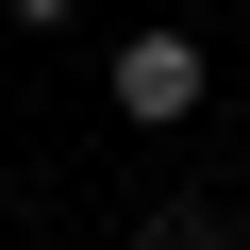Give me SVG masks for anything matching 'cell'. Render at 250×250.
<instances>
[{
    "instance_id": "cell-2",
    "label": "cell",
    "mask_w": 250,
    "mask_h": 250,
    "mask_svg": "<svg viewBox=\"0 0 250 250\" xmlns=\"http://www.w3.org/2000/svg\"><path fill=\"white\" fill-rule=\"evenodd\" d=\"M134 250H250V233H233L217 200H150V217H134Z\"/></svg>"
},
{
    "instance_id": "cell-1",
    "label": "cell",
    "mask_w": 250,
    "mask_h": 250,
    "mask_svg": "<svg viewBox=\"0 0 250 250\" xmlns=\"http://www.w3.org/2000/svg\"><path fill=\"white\" fill-rule=\"evenodd\" d=\"M100 100H117V117H134V134H184V117L217 100V50H200L184 17H134V34H117V50H100Z\"/></svg>"
},
{
    "instance_id": "cell-3",
    "label": "cell",
    "mask_w": 250,
    "mask_h": 250,
    "mask_svg": "<svg viewBox=\"0 0 250 250\" xmlns=\"http://www.w3.org/2000/svg\"><path fill=\"white\" fill-rule=\"evenodd\" d=\"M0 17H17V34H67V17H83V0H0Z\"/></svg>"
}]
</instances>
